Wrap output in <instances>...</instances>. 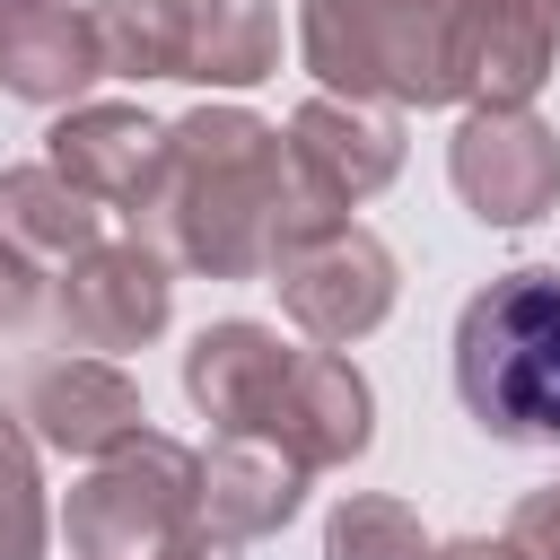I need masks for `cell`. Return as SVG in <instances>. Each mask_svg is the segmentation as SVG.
I'll return each mask as SVG.
<instances>
[{"instance_id": "1", "label": "cell", "mask_w": 560, "mask_h": 560, "mask_svg": "<svg viewBox=\"0 0 560 560\" xmlns=\"http://www.w3.org/2000/svg\"><path fill=\"white\" fill-rule=\"evenodd\" d=\"M140 219L166 236L175 262L210 280H254L306 236L341 228L350 201H332L289 158V140L254 122L245 105H192L184 122H166V175Z\"/></svg>"}, {"instance_id": "2", "label": "cell", "mask_w": 560, "mask_h": 560, "mask_svg": "<svg viewBox=\"0 0 560 560\" xmlns=\"http://www.w3.org/2000/svg\"><path fill=\"white\" fill-rule=\"evenodd\" d=\"M455 394L499 446H560V262L499 271L464 298Z\"/></svg>"}, {"instance_id": "3", "label": "cell", "mask_w": 560, "mask_h": 560, "mask_svg": "<svg viewBox=\"0 0 560 560\" xmlns=\"http://www.w3.org/2000/svg\"><path fill=\"white\" fill-rule=\"evenodd\" d=\"M201 525V455L140 429L114 455L88 464V481L61 508V534L79 560H158L166 542H184Z\"/></svg>"}, {"instance_id": "4", "label": "cell", "mask_w": 560, "mask_h": 560, "mask_svg": "<svg viewBox=\"0 0 560 560\" xmlns=\"http://www.w3.org/2000/svg\"><path fill=\"white\" fill-rule=\"evenodd\" d=\"M446 175L481 228H534L560 201V131L534 105H464Z\"/></svg>"}, {"instance_id": "5", "label": "cell", "mask_w": 560, "mask_h": 560, "mask_svg": "<svg viewBox=\"0 0 560 560\" xmlns=\"http://www.w3.org/2000/svg\"><path fill=\"white\" fill-rule=\"evenodd\" d=\"M271 289H280V315H289L306 341L350 350V341H368V332L394 315V254H385L359 219H341V228L306 236L298 254H280V262H271Z\"/></svg>"}, {"instance_id": "6", "label": "cell", "mask_w": 560, "mask_h": 560, "mask_svg": "<svg viewBox=\"0 0 560 560\" xmlns=\"http://www.w3.org/2000/svg\"><path fill=\"white\" fill-rule=\"evenodd\" d=\"M175 315V280H166V254L149 236H96L79 262H61V332L96 359L114 350H140L158 341Z\"/></svg>"}, {"instance_id": "7", "label": "cell", "mask_w": 560, "mask_h": 560, "mask_svg": "<svg viewBox=\"0 0 560 560\" xmlns=\"http://www.w3.org/2000/svg\"><path fill=\"white\" fill-rule=\"evenodd\" d=\"M289 368H298V350H289L271 324L228 315V324L192 332V350H184V394H192V411H201L219 438H262L271 411H280Z\"/></svg>"}, {"instance_id": "8", "label": "cell", "mask_w": 560, "mask_h": 560, "mask_svg": "<svg viewBox=\"0 0 560 560\" xmlns=\"http://www.w3.org/2000/svg\"><path fill=\"white\" fill-rule=\"evenodd\" d=\"M280 455H298L306 472H324V464H359L368 455V438H376V394H368V376L341 359V350H298V368H289V385H280V411H271V429H262Z\"/></svg>"}, {"instance_id": "9", "label": "cell", "mask_w": 560, "mask_h": 560, "mask_svg": "<svg viewBox=\"0 0 560 560\" xmlns=\"http://www.w3.org/2000/svg\"><path fill=\"white\" fill-rule=\"evenodd\" d=\"M52 166L96 201V210H149L158 175H166V131L140 105H70L52 122Z\"/></svg>"}, {"instance_id": "10", "label": "cell", "mask_w": 560, "mask_h": 560, "mask_svg": "<svg viewBox=\"0 0 560 560\" xmlns=\"http://www.w3.org/2000/svg\"><path fill=\"white\" fill-rule=\"evenodd\" d=\"M289 158L332 192V201H368L402 175V122L376 114V105H350V96H306L289 114Z\"/></svg>"}, {"instance_id": "11", "label": "cell", "mask_w": 560, "mask_h": 560, "mask_svg": "<svg viewBox=\"0 0 560 560\" xmlns=\"http://www.w3.org/2000/svg\"><path fill=\"white\" fill-rule=\"evenodd\" d=\"M105 79L96 26L70 0H0V88L26 105H79V88Z\"/></svg>"}, {"instance_id": "12", "label": "cell", "mask_w": 560, "mask_h": 560, "mask_svg": "<svg viewBox=\"0 0 560 560\" xmlns=\"http://www.w3.org/2000/svg\"><path fill=\"white\" fill-rule=\"evenodd\" d=\"M560 61V0H472L464 9V105H534Z\"/></svg>"}, {"instance_id": "13", "label": "cell", "mask_w": 560, "mask_h": 560, "mask_svg": "<svg viewBox=\"0 0 560 560\" xmlns=\"http://www.w3.org/2000/svg\"><path fill=\"white\" fill-rule=\"evenodd\" d=\"M26 420H35V438L44 446H61V455H114L122 438H140V420H149V402H140V385L114 368V359H70V368H44L35 376V394H26Z\"/></svg>"}, {"instance_id": "14", "label": "cell", "mask_w": 560, "mask_h": 560, "mask_svg": "<svg viewBox=\"0 0 560 560\" xmlns=\"http://www.w3.org/2000/svg\"><path fill=\"white\" fill-rule=\"evenodd\" d=\"M306 499V464L280 455L271 438H210L201 455V525L228 534V542H254V534H280Z\"/></svg>"}, {"instance_id": "15", "label": "cell", "mask_w": 560, "mask_h": 560, "mask_svg": "<svg viewBox=\"0 0 560 560\" xmlns=\"http://www.w3.org/2000/svg\"><path fill=\"white\" fill-rule=\"evenodd\" d=\"M464 9L472 0H376L394 105H464Z\"/></svg>"}, {"instance_id": "16", "label": "cell", "mask_w": 560, "mask_h": 560, "mask_svg": "<svg viewBox=\"0 0 560 560\" xmlns=\"http://www.w3.org/2000/svg\"><path fill=\"white\" fill-rule=\"evenodd\" d=\"M96 219H105V210H96L52 158H44V166H0V245H18L35 271H44V262H52V271L79 262V254L96 245Z\"/></svg>"}, {"instance_id": "17", "label": "cell", "mask_w": 560, "mask_h": 560, "mask_svg": "<svg viewBox=\"0 0 560 560\" xmlns=\"http://www.w3.org/2000/svg\"><path fill=\"white\" fill-rule=\"evenodd\" d=\"M271 70H280L271 0H184V79L192 88H254Z\"/></svg>"}, {"instance_id": "18", "label": "cell", "mask_w": 560, "mask_h": 560, "mask_svg": "<svg viewBox=\"0 0 560 560\" xmlns=\"http://www.w3.org/2000/svg\"><path fill=\"white\" fill-rule=\"evenodd\" d=\"M298 52H306V70L324 79V96H350V105L394 96V79H385V35H376V0H306V9H298Z\"/></svg>"}, {"instance_id": "19", "label": "cell", "mask_w": 560, "mask_h": 560, "mask_svg": "<svg viewBox=\"0 0 560 560\" xmlns=\"http://www.w3.org/2000/svg\"><path fill=\"white\" fill-rule=\"evenodd\" d=\"M88 26L105 79H184V0H96Z\"/></svg>"}, {"instance_id": "20", "label": "cell", "mask_w": 560, "mask_h": 560, "mask_svg": "<svg viewBox=\"0 0 560 560\" xmlns=\"http://www.w3.org/2000/svg\"><path fill=\"white\" fill-rule=\"evenodd\" d=\"M324 560H429V534L402 499H376V490H350L324 525Z\"/></svg>"}, {"instance_id": "21", "label": "cell", "mask_w": 560, "mask_h": 560, "mask_svg": "<svg viewBox=\"0 0 560 560\" xmlns=\"http://www.w3.org/2000/svg\"><path fill=\"white\" fill-rule=\"evenodd\" d=\"M44 534H52V516H44L35 446H26V429L0 411V560H44Z\"/></svg>"}, {"instance_id": "22", "label": "cell", "mask_w": 560, "mask_h": 560, "mask_svg": "<svg viewBox=\"0 0 560 560\" xmlns=\"http://www.w3.org/2000/svg\"><path fill=\"white\" fill-rule=\"evenodd\" d=\"M508 542H516L525 560H560V481L516 499V516H508Z\"/></svg>"}, {"instance_id": "23", "label": "cell", "mask_w": 560, "mask_h": 560, "mask_svg": "<svg viewBox=\"0 0 560 560\" xmlns=\"http://www.w3.org/2000/svg\"><path fill=\"white\" fill-rule=\"evenodd\" d=\"M35 298H44V289H35V262H26L18 245H0V332H18V324L35 315Z\"/></svg>"}, {"instance_id": "24", "label": "cell", "mask_w": 560, "mask_h": 560, "mask_svg": "<svg viewBox=\"0 0 560 560\" xmlns=\"http://www.w3.org/2000/svg\"><path fill=\"white\" fill-rule=\"evenodd\" d=\"M158 560H236V542H228V534H210V525H192V534H184V542H166Z\"/></svg>"}, {"instance_id": "25", "label": "cell", "mask_w": 560, "mask_h": 560, "mask_svg": "<svg viewBox=\"0 0 560 560\" xmlns=\"http://www.w3.org/2000/svg\"><path fill=\"white\" fill-rule=\"evenodd\" d=\"M429 560H525L516 542H438Z\"/></svg>"}]
</instances>
